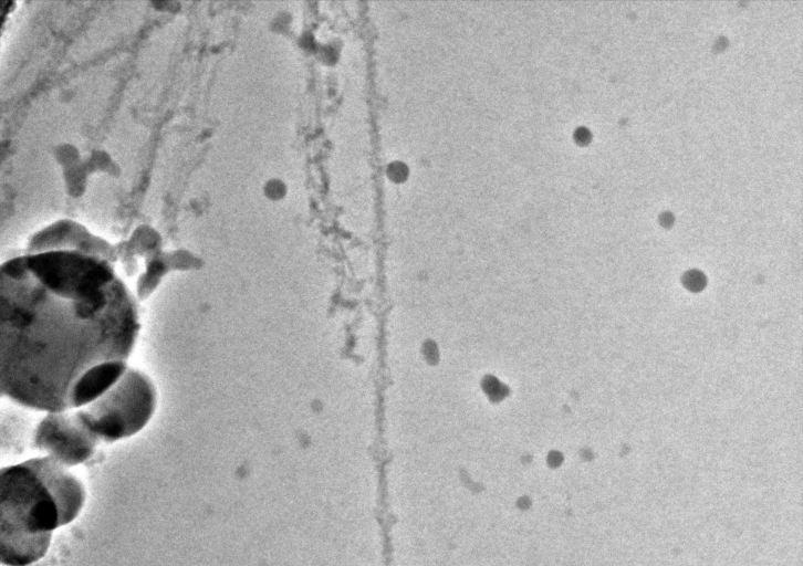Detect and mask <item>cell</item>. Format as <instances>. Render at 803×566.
<instances>
[{
    "label": "cell",
    "mask_w": 803,
    "mask_h": 566,
    "mask_svg": "<svg viewBox=\"0 0 803 566\" xmlns=\"http://www.w3.org/2000/svg\"><path fill=\"white\" fill-rule=\"evenodd\" d=\"M84 486L49 455L1 469V564L28 566L45 555L52 533L71 523Z\"/></svg>",
    "instance_id": "2"
},
{
    "label": "cell",
    "mask_w": 803,
    "mask_h": 566,
    "mask_svg": "<svg viewBox=\"0 0 803 566\" xmlns=\"http://www.w3.org/2000/svg\"><path fill=\"white\" fill-rule=\"evenodd\" d=\"M157 400L153 379L128 367L101 396L75 410L101 442L112 443L142 431L154 417Z\"/></svg>",
    "instance_id": "3"
},
{
    "label": "cell",
    "mask_w": 803,
    "mask_h": 566,
    "mask_svg": "<svg viewBox=\"0 0 803 566\" xmlns=\"http://www.w3.org/2000/svg\"><path fill=\"white\" fill-rule=\"evenodd\" d=\"M100 443L75 409L45 412L33 436L34 447L65 468L90 460Z\"/></svg>",
    "instance_id": "4"
},
{
    "label": "cell",
    "mask_w": 803,
    "mask_h": 566,
    "mask_svg": "<svg viewBox=\"0 0 803 566\" xmlns=\"http://www.w3.org/2000/svg\"><path fill=\"white\" fill-rule=\"evenodd\" d=\"M0 392L33 410L81 408L128 368L138 300L114 263L25 252L0 270Z\"/></svg>",
    "instance_id": "1"
},
{
    "label": "cell",
    "mask_w": 803,
    "mask_h": 566,
    "mask_svg": "<svg viewBox=\"0 0 803 566\" xmlns=\"http://www.w3.org/2000/svg\"><path fill=\"white\" fill-rule=\"evenodd\" d=\"M44 251H74L95 255L115 263L116 250L100 238L73 224L61 223L35 234L28 244L30 253Z\"/></svg>",
    "instance_id": "5"
},
{
    "label": "cell",
    "mask_w": 803,
    "mask_h": 566,
    "mask_svg": "<svg viewBox=\"0 0 803 566\" xmlns=\"http://www.w3.org/2000/svg\"><path fill=\"white\" fill-rule=\"evenodd\" d=\"M174 253H154L146 261L145 269L136 282L135 296L138 302L147 300L160 285L164 277L176 269Z\"/></svg>",
    "instance_id": "6"
}]
</instances>
